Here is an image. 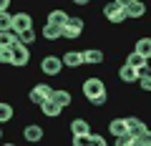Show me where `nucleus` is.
<instances>
[{
  "mask_svg": "<svg viewBox=\"0 0 151 146\" xmlns=\"http://www.w3.org/2000/svg\"><path fill=\"white\" fill-rule=\"evenodd\" d=\"M63 68H65V65H63V55L48 53V55L40 58V73H43V76L55 78V76H60V70H63Z\"/></svg>",
  "mask_w": 151,
  "mask_h": 146,
  "instance_id": "nucleus-1",
  "label": "nucleus"
},
{
  "mask_svg": "<svg viewBox=\"0 0 151 146\" xmlns=\"http://www.w3.org/2000/svg\"><path fill=\"white\" fill-rule=\"evenodd\" d=\"M83 30H86L83 18L81 15H70L68 20H65V25H63V38L65 40H78L83 35Z\"/></svg>",
  "mask_w": 151,
  "mask_h": 146,
  "instance_id": "nucleus-2",
  "label": "nucleus"
},
{
  "mask_svg": "<svg viewBox=\"0 0 151 146\" xmlns=\"http://www.w3.org/2000/svg\"><path fill=\"white\" fill-rule=\"evenodd\" d=\"M103 18H106L111 25H119V23L129 20V15H126V8L119 5L116 0H111V3H106V5H103Z\"/></svg>",
  "mask_w": 151,
  "mask_h": 146,
  "instance_id": "nucleus-3",
  "label": "nucleus"
},
{
  "mask_svg": "<svg viewBox=\"0 0 151 146\" xmlns=\"http://www.w3.org/2000/svg\"><path fill=\"white\" fill-rule=\"evenodd\" d=\"M81 91H83V98L88 101V98L98 96V93H106V83H103V78H98V76H88V78H83Z\"/></svg>",
  "mask_w": 151,
  "mask_h": 146,
  "instance_id": "nucleus-4",
  "label": "nucleus"
},
{
  "mask_svg": "<svg viewBox=\"0 0 151 146\" xmlns=\"http://www.w3.org/2000/svg\"><path fill=\"white\" fill-rule=\"evenodd\" d=\"M28 63H30V48L23 45L20 40L13 43V60H10V65L13 68H25Z\"/></svg>",
  "mask_w": 151,
  "mask_h": 146,
  "instance_id": "nucleus-5",
  "label": "nucleus"
},
{
  "mask_svg": "<svg viewBox=\"0 0 151 146\" xmlns=\"http://www.w3.org/2000/svg\"><path fill=\"white\" fill-rule=\"evenodd\" d=\"M50 93H53V88H50L48 83H35V86L28 91V101H30L33 106H40V103H43Z\"/></svg>",
  "mask_w": 151,
  "mask_h": 146,
  "instance_id": "nucleus-6",
  "label": "nucleus"
},
{
  "mask_svg": "<svg viewBox=\"0 0 151 146\" xmlns=\"http://www.w3.org/2000/svg\"><path fill=\"white\" fill-rule=\"evenodd\" d=\"M28 28H33V15H30V13H28V10L13 13V30L23 33V30H28Z\"/></svg>",
  "mask_w": 151,
  "mask_h": 146,
  "instance_id": "nucleus-7",
  "label": "nucleus"
},
{
  "mask_svg": "<svg viewBox=\"0 0 151 146\" xmlns=\"http://www.w3.org/2000/svg\"><path fill=\"white\" fill-rule=\"evenodd\" d=\"M40 114H43L45 119H60V114H63V106L48 96L43 103H40Z\"/></svg>",
  "mask_w": 151,
  "mask_h": 146,
  "instance_id": "nucleus-8",
  "label": "nucleus"
},
{
  "mask_svg": "<svg viewBox=\"0 0 151 146\" xmlns=\"http://www.w3.org/2000/svg\"><path fill=\"white\" fill-rule=\"evenodd\" d=\"M119 78H121V83H139L141 73H139V68H134L131 63H124L119 68Z\"/></svg>",
  "mask_w": 151,
  "mask_h": 146,
  "instance_id": "nucleus-9",
  "label": "nucleus"
},
{
  "mask_svg": "<svg viewBox=\"0 0 151 146\" xmlns=\"http://www.w3.org/2000/svg\"><path fill=\"white\" fill-rule=\"evenodd\" d=\"M48 43H53V40H63V25H55V23H48L45 20L43 25V33H40Z\"/></svg>",
  "mask_w": 151,
  "mask_h": 146,
  "instance_id": "nucleus-10",
  "label": "nucleus"
},
{
  "mask_svg": "<svg viewBox=\"0 0 151 146\" xmlns=\"http://www.w3.org/2000/svg\"><path fill=\"white\" fill-rule=\"evenodd\" d=\"M43 136H45V131H43V126H38V124H28L25 129H23V139L30 141V144L43 141Z\"/></svg>",
  "mask_w": 151,
  "mask_h": 146,
  "instance_id": "nucleus-11",
  "label": "nucleus"
},
{
  "mask_svg": "<svg viewBox=\"0 0 151 146\" xmlns=\"http://www.w3.org/2000/svg\"><path fill=\"white\" fill-rule=\"evenodd\" d=\"M63 65L65 68H81L83 65V50H65L63 53Z\"/></svg>",
  "mask_w": 151,
  "mask_h": 146,
  "instance_id": "nucleus-12",
  "label": "nucleus"
},
{
  "mask_svg": "<svg viewBox=\"0 0 151 146\" xmlns=\"http://www.w3.org/2000/svg\"><path fill=\"white\" fill-rule=\"evenodd\" d=\"M103 58H106V55H103L101 48H86L83 50V63L86 65H101Z\"/></svg>",
  "mask_w": 151,
  "mask_h": 146,
  "instance_id": "nucleus-13",
  "label": "nucleus"
},
{
  "mask_svg": "<svg viewBox=\"0 0 151 146\" xmlns=\"http://www.w3.org/2000/svg\"><path fill=\"white\" fill-rule=\"evenodd\" d=\"M108 131H111L113 139H119V136L129 134V124H126V119H111L108 121Z\"/></svg>",
  "mask_w": 151,
  "mask_h": 146,
  "instance_id": "nucleus-14",
  "label": "nucleus"
},
{
  "mask_svg": "<svg viewBox=\"0 0 151 146\" xmlns=\"http://www.w3.org/2000/svg\"><path fill=\"white\" fill-rule=\"evenodd\" d=\"M50 98H53V101H58V103H60L63 108H68L70 103H73V93H70L68 88H53Z\"/></svg>",
  "mask_w": 151,
  "mask_h": 146,
  "instance_id": "nucleus-15",
  "label": "nucleus"
},
{
  "mask_svg": "<svg viewBox=\"0 0 151 146\" xmlns=\"http://www.w3.org/2000/svg\"><path fill=\"white\" fill-rule=\"evenodd\" d=\"M126 15L131 18V20H139V18L146 15V3L144 0H134L129 8H126Z\"/></svg>",
  "mask_w": 151,
  "mask_h": 146,
  "instance_id": "nucleus-16",
  "label": "nucleus"
},
{
  "mask_svg": "<svg viewBox=\"0 0 151 146\" xmlns=\"http://www.w3.org/2000/svg\"><path fill=\"white\" fill-rule=\"evenodd\" d=\"M126 124H129V134L134 136V139H136L139 134H144L146 129H149V126H146L144 121L139 119V116H126Z\"/></svg>",
  "mask_w": 151,
  "mask_h": 146,
  "instance_id": "nucleus-17",
  "label": "nucleus"
},
{
  "mask_svg": "<svg viewBox=\"0 0 151 146\" xmlns=\"http://www.w3.org/2000/svg\"><path fill=\"white\" fill-rule=\"evenodd\" d=\"M81 134H91V124L86 119H73L70 121V136H81Z\"/></svg>",
  "mask_w": 151,
  "mask_h": 146,
  "instance_id": "nucleus-18",
  "label": "nucleus"
},
{
  "mask_svg": "<svg viewBox=\"0 0 151 146\" xmlns=\"http://www.w3.org/2000/svg\"><path fill=\"white\" fill-rule=\"evenodd\" d=\"M13 116H15V108H13V103L0 101V124H10Z\"/></svg>",
  "mask_w": 151,
  "mask_h": 146,
  "instance_id": "nucleus-19",
  "label": "nucleus"
},
{
  "mask_svg": "<svg viewBox=\"0 0 151 146\" xmlns=\"http://www.w3.org/2000/svg\"><path fill=\"white\" fill-rule=\"evenodd\" d=\"M134 50H139L141 55L151 58V38H149V35H144V38H136V45H134Z\"/></svg>",
  "mask_w": 151,
  "mask_h": 146,
  "instance_id": "nucleus-20",
  "label": "nucleus"
},
{
  "mask_svg": "<svg viewBox=\"0 0 151 146\" xmlns=\"http://www.w3.org/2000/svg\"><path fill=\"white\" fill-rule=\"evenodd\" d=\"M68 18H70V15H68L65 10H60V8H55V10L48 13V23H55V25H65Z\"/></svg>",
  "mask_w": 151,
  "mask_h": 146,
  "instance_id": "nucleus-21",
  "label": "nucleus"
},
{
  "mask_svg": "<svg viewBox=\"0 0 151 146\" xmlns=\"http://www.w3.org/2000/svg\"><path fill=\"white\" fill-rule=\"evenodd\" d=\"M18 40H20V35L15 30H0V45H13Z\"/></svg>",
  "mask_w": 151,
  "mask_h": 146,
  "instance_id": "nucleus-22",
  "label": "nucleus"
},
{
  "mask_svg": "<svg viewBox=\"0 0 151 146\" xmlns=\"http://www.w3.org/2000/svg\"><path fill=\"white\" fill-rule=\"evenodd\" d=\"M18 35H20V43H23V45H28V48H33V43H35V30H33V28H28V30L18 33Z\"/></svg>",
  "mask_w": 151,
  "mask_h": 146,
  "instance_id": "nucleus-23",
  "label": "nucleus"
},
{
  "mask_svg": "<svg viewBox=\"0 0 151 146\" xmlns=\"http://www.w3.org/2000/svg\"><path fill=\"white\" fill-rule=\"evenodd\" d=\"M13 60V45H0V65H10Z\"/></svg>",
  "mask_w": 151,
  "mask_h": 146,
  "instance_id": "nucleus-24",
  "label": "nucleus"
},
{
  "mask_svg": "<svg viewBox=\"0 0 151 146\" xmlns=\"http://www.w3.org/2000/svg\"><path fill=\"white\" fill-rule=\"evenodd\" d=\"M0 30H13V15H10V10H0Z\"/></svg>",
  "mask_w": 151,
  "mask_h": 146,
  "instance_id": "nucleus-25",
  "label": "nucleus"
},
{
  "mask_svg": "<svg viewBox=\"0 0 151 146\" xmlns=\"http://www.w3.org/2000/svg\"><path fill=\"white\" fill-rule=\"evenodd\" d=\"M136 146H151V129H146L144 134L136 136Z\"/></svg>",
  "mask_w": 151,
  "mask_h": 146,
  "instance_id": "nucleus-26",
  "label": "nucleus"
},
{
  "mask_svg": "<svg viewBox=\"0 0 151 146\" xmlns=\"http://www.w3.org/2000/svg\"><path fill=\"white\" fill-rule=\"evenodd\" d=\"M70 144H73V146H86V144H91V134H81V136H73V139H70Z\"/></svg>",
  "mask_w": 151,
  "mask_h": 146,
  "instance_id": "nucleus-27",
  "label": "nucleus"
},
{
  "mask_svg": "<svg viewBox=\"0 0 151 146\" xmlns=\"http://www.w3.org/2000/svg\"><path fill=\"white\" fill-rule=\"evenodd\" d=\"M116 144H119V146H136V139H134L131 134H124V136L116 139Z\"/></svg>",
  "mask_w": 151,
  "mask_h": 146,
  "instance_id": "nucleus-28",
  "label": "nucleus"
},
{
  "mask_svg": "<svg viewBox=\"0 0 151 146\" xmlns=\"http://www.w3.org/2000/svg\"><path fill=\"white\" fill-rule=\"evenodd\" d=\"M106 101H108V91H106V93H98V96H93V98H88L91 106H103Z\"/></svg>",
  "mask_w": 151,
  "mask_h": 146,
  "instance_id": "nucleus-29",
  "label": "nucleus"
},
{
  "mask_svg": "<svg viewBox=\"0 0 151 146\" xmlns=\"http://www.w3.org/2000/svg\"><path fill=\"white\" fill-rule=\"evenodd\" d=\"M139 86H141V91L151 93V73H146V76H141V78H139Z\"/></svg>",
  "mask_w": 151,
  "mask_h": 146,
  "instance_id": "nucleus-30",
  "label": "nucleus"
},
{
  "mask_svg": "<svg viewBox=\"0 0 151 146\" xmlns=\"http://www.w3.org/2000/svg\"><path fill=\"white\" fill-rule=\"evenodd\" d=\"M91 144L93 146H106V139L101 134H96V131H91Z\"/></svg>",
  "mask_w": 151,
  "mask_h": 146,
  "instance_id": "nucleus-31",
  "label": "nucleus"
},
{
  "mask_svg": "<svg viewBox=\"0 0 151 146\" xmlns=\"http://www.w3.org/2000/svg\"><path fill=\"white\" fill-rule=\"evenodd\" d=\"M73 5H78V8H86V5H91V0H70Z\"/></svg>",
  "mask_w": 151,
  "mask_h": 146,
  "instance_id": "nucleus-32",
  "label": "nucleus"
},
{
  "mask_svg": "<svg viewBox=\"0 0 151 146\" xmlns=\"http://www.w3.org/2000/svg\"><path fill=\"white\" fill-rule=\"evenodd\" d=\"M0 10H10V0H0Z\"/></svg>",
  "mask_w": 151,
  "mask_h": 146,
  "instance_id": "nucleus-33",
  "label": "nucleus"
},
{
  "mask_svg": "<svg viewBox=\"0 0 151 146\" xmlns=\"http://www.w3.org/2000/svg\"><path fill=\"white\" fill-rule=\"evenodd\" d=\"M116 3H119V5H124V8H129L131 3H134V0H116Z\"/></svg>",
  "mask_w": 151,
  "mask_h": 146,
  "instance_id": "nucleus-34",
  "label": "nucleus"
},
{
  "mask_svg": "<svg viewBox=\"0 0 151 146\" xmlns=\"http://www.w3.org/2000/svg\"><path fill=\"white\" fill-rule=\"evenodd\" d=\"M3 136H5V131H3V124H0V141H3Z\"/></svg>",
  "mask_w": 151,
  "mask_h": 146,
  "instance_id": "nucleus-35",
  "label": "nucleus"
}]
</instances>
